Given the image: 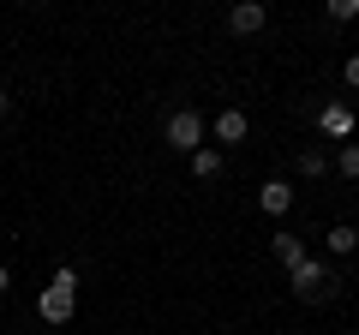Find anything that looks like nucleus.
Returning <instances> with one entry per match:
<instances>
[{
	"mask_svg": "<svg viewBox=\"0 0 359 335\" xmlns=\"http://www.w3.org/2000/svg\"><path fill=\"white\" fill-rule=\"evenodd\" d=\"M72 306H78V270H72V264H60L54 282L42 287V299H36V317L42 323H66V317H72Z\"/></svg>",
	"mask_w": 359,
	"mask_h": 335,
	"instance_id": "obj_1",
	"label": "nucleus"
},
{
	"mask_svg": "<svg viewBox=\"0 0 359 335\" xmlns=\"http://www.w3.org/2000/svg\"><path fill=\"white\" fill-rule=\"evenodd\" d=\"M294 294L306 299V306H318V299H335V294H341V275L323 270L318 258H306V264L294 270Z\"/></svg>",
	"mask_w": 359,
	"mask_h": 335,
	"instance_id": "obj_2",
	"label": "nucleus"
},
{
	"mask_svg": "<svg viewBox=\"0 0 359 335\" xmlns=\"http://www.w3.org/2000/svg\"><path fill=\"white\" fill-rule=\"evenodd\" d=\"M168 144L186 150V156H198L204 150V114H198V108H174V114H168Z\"/></svg>",
	"mask_w": 359,
	"mask_h": 335,
	"instance_id": "obj_3",
	"label": "nucleus"
},
{
	"mask_svg": "<svg viewBox=\"0 0 359 335\" xmlns=\"http://www.w3.org/2000/svg\"><path fill=\"white\" fill-rule=\"evenodd\" d=\"M257 210H264V216H287V210H294V186L287 180H264L257 186Z\"/></svg>",
	"mask_w": 359,
	"mask_h": 335,
	"instance_id": "obj_4",
	"label": "nucleus"
},
{
	"mask_svg": "<svg viewBox=\"0 0 359 335\" xmlns=\"http://www.w3.org/2000/svg\"><path fill=\"white\" fill-rule=\"evenodd\" d=\"M264 6H257V0H240V6H228V30L233 36H257V30H264Z\"/></svg>",
	"mask_w": 359,
	"mask_h": 335,
	"instance_id": "obj_5",
	"label": "nucleus"
},
{
	"mask_svg": "<svg viewBox=\"0 0 359 335\" xmlns=\"http://www.w3.org/2000/svg\"><path fill=\"white\" fill-rule=\"evenodd\" d=\"M210 132H216V144H245L252 120H245L240 108H222V114H216V126H210Z\"/></svg>",
	"mask_w": 359,
	"mask_h": 335,
	"instance_id": "obj_6",
	"label": "nucleus"
},
{
	"mask_svg": "<svg viewBox=\"0 0 359 335\" xmlns=\"http://www.w3.org/2000/svg\"><path fill=\"white\" fill-rule=\"evenodd\" d=\"M276 264L294 275L299 264H306V240H299V233H276Z\"/></svg>",
	"mask_w": 359,
	"mask_h": 335,
	"instance_id": "obj_7",
	"label": "nucleus"
},
{
	"mask_svg": "<svg viewBox=\"0 0 359 335\" xmlns=\"http://www.w3.org/2000/svg\"><path fill=\"white\" fill-rule=\"evenodd\" d=\"M323 132H330V138H347V132H353V108L330 102V108H323Z\"/></svg>",
	"mask_w": 359,
	"mask_h": 335,
	"instance_id": "obj_8",
	"label": "nucleus"
},
{
	"mask_svg": "<svg viewBox=\"0 0 359 335\" xmlns=\"http://www.w3.org/2000/svg\"><path fill=\"white\" fill-rule=\"evenodd\" d=\"M323 245H330L335 258H347V252H359V228H347V221H335V228H330V240H323Z\"/></svg>",
	"mask_w": 359,
	"mask_h": 335,
	"instance_id": "obj_9",
	"label": "nucleus"
},
{
	"mask_svg": "<svg viewBox=\"0 0 359 335\" xmlns=\"http://www.w3.org/2000/svg\"><path fill=\"white\" fill-rule=\"evenodd\" d=\"M192 174H198V180H216V174H222V150H198L192 156Z\"/></svg>",
	"mask_w": 359,
	"mask_h": 335,
	"instance_id": "obj_10",
	"label": "nucleus"
},
{
	"mask_svg": "<svg viewBox=\"0 0 359 335\" xmlns=\"http://www.w3.org/2000/svg\"><path fill=\"white\" fill-rule=\"evenodd\" d=\"M347 180H359V144H341V162H335Z\"/></svg>",
	"mask_w": 359,
	"mask_h": 335,
	"instance_id": "obj_11",
	"label": "nucleus"
},
{
	"mask_svg": "<svg viewBox=\"0 0 359 335\" xmlns=\"http://www.w3.org/2000/svg\"><path fill=\"white\" fill-rule=\"evenodd\" d=\"M330 18H335V25H347V18H359V0H330Z\"/></svg>",
	"mask_w": 359,
	"mask_h": 335,
	"instance_id": "obj_12",
	"label": "nucleus"
},
{
	"mask_svg": "<svg viewBox=\"0 0 359 335\" xmlns=\"http://www.w3.org/2000/svg\"><path fill=\"white\" fill-rule=\"evenodd\" d=\"M299 174H323V156L318 150H299Z\"/></svg>",
	"mask_w": 359,
	"mask_h": 335,
	"instance_id": "obj_13",
	"label": "nucleus"
},
{
	"mask_svg": "<svg viewBox=\"0 0 359 335\" xmlns=\"http://www.w3.org/2000/svg\"><path fill=\"white\" fill-rule=\"evenodd\" d=\"M341 78H347V84H353V90H359V54H353V60L341 66Z\"/></svg>",
	"mask_w": 359,
	"mask_h": 335,
	"instance_id": "obj_14",
	"label": "nucleus"
},
{
	"mask_svg": "<svg viewBox=\"0 0 359 335\" xmlns=\"http://www.w3.org/2000/svg\"><path fill=\"white\" fill-rule=\"evenodd\" d=\"M6 287H13V270H6V264H0V294H6Z\"/></svg>",
	"mask_w": 359,
	"mask_h": 335,
	"instance_id": "obj_15",
	"label": "nucleus"
},
{
	"mask_svg": "<svg viewBox=\"0 0 359 335\" xmlns=\"http://www.w3.org/2000/svg\"><path fill=\"white\" fill-rule=\"evenodd\" d=\"M6 108H13V102H6V90H0V120H6Z\"/></svg>",
	"mask_w": 359,
	"mask_h": 335,
	"instance_id": "obj_16",
	"label": "nucleus"
},
{
	"mask_svg": "<svg viewBox=\"0 0 359 335\" xmlns=\"http://www.w3.org/2000/svg\"><path fill=\"white\" fill-rule=\"evenodd\" d=\"M347 335H359V329H347Z\"/></svg>",
	"mask_w": 359,
	"mask_h": 335,
	"instance_id": "obj_17",
	"label": "nucleus"
}]
</instances>
